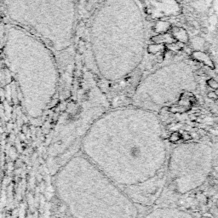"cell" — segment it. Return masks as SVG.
<instances>
[{"instance_id":"6da1fadb","label":"cell","mask_w":218,"mask_h":218,"mask_svg":"<svg viewBox=\"0 0 218 218\" xmlns=\"http://www.w3.org/2000/svg\"><path fill=\"white\" fill-rule=\"evenodd\" d=\"M157 124L140 107H120L101 115L88 129L82 154L119 187L146 182L157 162Z\"/></svg>"},{"instance_id":"ba28073f","label":"cell","mask_w":218,"mask_h":218,"mask_svg":"<svg viewBox=\"0 0 218 218\" xmlns=\"http://www.w3.org/2000/svg\"><path fill=\"white\" fill-rule=\"evenodd\" d=\"M192 55H193V57L195 58L196 60L204 62L205 65L213 67V63L211 61V59L210 58V56L207 54H205L202 51H194L192 53Z\"/></svg>"},{"instance_id":"5bb4252c","label":"cell","mask_w":218,"mask_h":218,"mask_svg":"<svg viewBox=\"0 0 218 218\" xmlns=\"http://www.w3.org/2000/svg\"><path fill=\"white\" fill-rule=\"evenodd\" d=\"M207 97L211 100H218V94L216 91H210L207 93Z\"/></svg>"},{"instance_id":"5b68a950","label":"cell","mask_w":218,"mask_h":218,"mask_svg":"<svg viewBox=\"0 0 218 218\" xmlns=\"http://www.w3.org/2000/svg\"><path fill=\"white\" fill-rule=\"evenodd\" d=\"M12 25L37 36L53 51L67 49L72 43L77 0H2Z\"/></svg>"},{"instance_id":"3957f363","label":"cell","mask_w":218,"mask_h":218,"mask_svg":"<svg viewBox=\"0 0 218 218\" xmlns=\"http://www.w3.org/2000/svg\"><path fill=\"white\" fill-rule=\"evenodd\" d=\"M3 58L17 83L26 114L32 119L40 118L58 88L53 49L37 36L12 25L6 30Z\"/></svg>"},{"instance_id":"9c48e42d","label":"cell","mask_w":218,"mask_h":218,"mask_svg":"<svg viewBox=\"0 0 218 218\" xmlns=\"http://www.w3.org/2000/svg\"><path fill=\"white\" fill-rule=\"evenodd\" d=\"M171 27V24L167 21H159L155 26V31L160 33H164L165 32L168 31Z\"/></svg>"},{"instance_id":"7a4b0ae2","label":"cell","mask_w":218,"mask_h":218,"mask_svg":"<svg viewBox=\"0 0 218 218\" xmlns=\"http://www.w3.org/2000/svg\"><path fill=\"white\" fill-rule=\"evenodd\" d=\"M55 188L72 218H137L131 200L83 154L60 169Z\"/></svg>"},{"instance_id":"277c9868","label":"cell","mask_w":218,"mask_h":218,"mask_svg":"<svg viewBox=\"0 0 218 218\" xmlns=\"http://www.w3.org/2000/svg\"><path fill=\"white\" fill-rule=\"evenodd\" d=\"M128 3L129 0H104L90 21L92 57L100 76L107 81L124 78L135 67L130 58Z\"/></svg>"},{"instance_id":"8fae6325","label":"cell","mask_w":218,"mask_h":218,"mask_svg":"<svg viewBox=\"0 0 218 218\" xmlns=\"http://www.w3.org/2000/svg\"><path fill=\"white\" fill-rule=\"evenodd\" d=\"M182 139V135L180 132H173L170 136V138H169L170 142H172V143H176V142H177L178 141H180Z\"/></svg>"},{"instance_id":"4fadbf2b","label":"cell","mask_w":218,"mask_h":218,"mask_svg":"<svg viewBox=\"0 0 218 218\" xmlns=\"http://www.w3.org/2000/svg\"><path fill=\"white\" fill-rule=\"evenodd\" d=\"M2 184H3V168H2V158H1V152H0V197L2 192Z\"/></svg>"},{"instance_id":"8992f818","label":"cell","mask_w":218,"mask_h":218,"mask_svg":"<svg viewBox=\"0 0 218 218\" xmlns=\"http://www.w3.org/2000/svg\"><path fill=\"white\" fill-rule=\"evenodd\" d=\"M152 40L159 44H165V43L170 44V43H173L177 42L176 38L172 37L170 33H161L158 36L152 38Z\"/></svg>"},{"instance_id":"30bf717a","label":"cell","mask_w":218,"mask_h":218,"mask_svg":"<svg viewBox=\"0 0 218 218\" xmlns=\"http://www.w3.org/2000/svg\"><path fill=\"white\" fill-rule=\"evenodd\" d=\"M165 49V45L164 44H155V45H151L149 46V49H148V51L153 53V54H156V53H159V52H161L163 51Z\"/></svg>"},{"instance_id":"7c38bea8","label":"cell","mask_w":218,"mask_h":218,"mask_svg":"<svg viewBox=\"0 0 218 218\" xmlns=\"http://www.w3.org/2000/svg\"><path fill=\"white\" fill-rule=\"evenodd\" d=\"M206 84H207V85H208L210 88H211V89H213V90H218V82L216 79H214V78H209V79L206 81Z\"/></svg>"},{"instance_id":"9a60e30c","label":"cell","mask_w":218,"mask_h":218,"mask_svg":"<svg viewBox=\"0 0 218 218\" xmlns=\"http://www.w3.org/2000/svg\"><path fill=\"white\" fill-rule=\"evenodd\" d=\"M178 43H177V42H175V43H170V44H168V48L170 49H171V50H179L182 47H180L179 45H178Z\"/></svg>"},{"instance_id":"52a82bcc","label":"cell","mask_w":218,"mask_h":218,"mask_svg":"<svg viewBox=\"0 0 218 218\" xmlns=\"http://www.w3.org/2000/svg\"><path fill=\"white\" fill-rule=\"evenodd\" d=\"M172 34L176 39H177L181 43H187L188 41V36L186 32V31L182 28L180 27H173L172 28Z\"/></svg>"}]
</instances>
